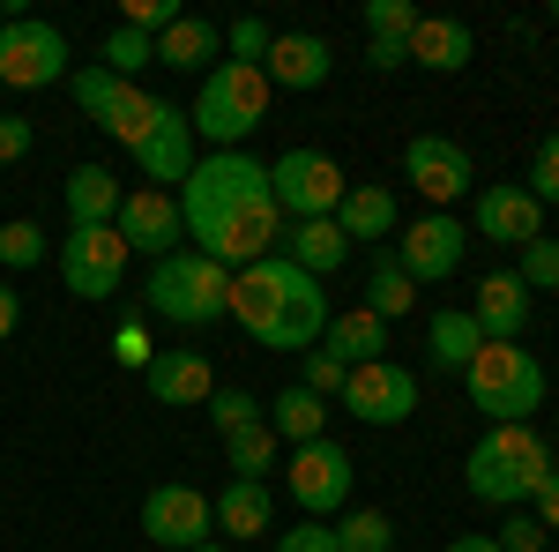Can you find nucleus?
Listing matches in <instances>:
<instances>
[{
	"label": "nucleus",
	"mask_w": 559,
	"mask_h": 552,
	"mask_svg": "<svg viewBox=\"0 0 559 552\" xmlns=\"http://www.w3.org/2000/svg\"><path fill=\"white\" fill-rule=\"evenodd\" d=\"M329 314L336 306L321 292V277H306L299 261H284V255L239 269L231 277V306H224V321H239L269 351H313L321 329H329Z\"/></svg>",
	"instance_id": "1"
},
{
	"label": "nucleus",
	"mask_w": 559,
	"mask_h": 552,
	"mask_svg": "<svg viewBox=\"0 0 559 552\" xmlns=\"http://www.w3.org/2000/svg\"><path fill=\"white\" fill-rule=\"evenodd\" d=\"M545 478H552V448L530 425H492L471 448V463H463V485L485 508H530Z\"/></svg>",
	"instance_id": "2"
},
{
	"label": "nucleus",
	"mask_w": 559,
	"mask_h": 552,
	"mask_svg": "<svg viewBox=\"0 0 559 552\" xmlns=\"http://www.w3.org/2000/svg\"><path fill=\"white\" fill-rule=\"evenodd\" d=\"M142 298H150V314L165 329H210V321H224V306H231V269H216L210 255L179 247V255L150 261Z\"/></svg>",
	"instance_id": "3"
},
{
	"label": "nucleus",
	"mask_w": 559,
	"mask_h": 552,
	"mask_svg": "<svg viewBox=\"0 0 559 552\" xmlns=\"http://www.w3.org/2000/svg\"><path fill=\"white\" fill-rule=\"evenodd\" d=\"M194 134L216 142V150H247V134L269 120V75L261 68H239V60H216L202 90H194Z\"/></svg>",
	"instance_id": "4"
},
{
	"label": "nucleus",
	"mask_w": 559,
	"mask_h": 552,
	"mask_svg": "<svg viewBox=\"0 0 559 552\" xmlns=\"http://www.w3.org/2000/svg\"><path fill=\"white\" fill-rule=\"evenodd\" d=\"M463 388H471V403L492 425H522V419H537L552 381H545V366L522 343H477V359L463 366Z\"/></svg>",
	"instance_id": "5"
},
{
	"label": "nucleus",
	"mask_w": 559,
	"mask_h": 552,
	"mask_svg": "<svg viewBox=\"0 0 559 552\" xmlns=\"http://www.w3.org/2000/svg\"><path fill=\"white\" fill-rule=\"evenodd\" d=\"M344 165L329 157V150H284L276 165H269V195H276V210L284 224H313V216H336L344 202Z\"/></svg>",
	"instance_id": "6"
},
{
	"label": "nucleus",
	"mask_w": 559,
	"mask_h": 552,
	"mask_svg": "<svg viewBox=\"0 0 559 552\" xmlns=\"http://www.w3.org/2000/svg\"><path fill=\"white\" fill-rule=\"evenodd\" d=\"M60 75H68L60 23H38V15L0 23V90H52Z\"/></svg>",
	"instance_id": "7"
},
{
	"label": "nucleus",
	"mask_w": 559,
	"mask_h": 552,
	"mask_svg": "<svg viewBox=\"0 0 559 552\" xmlns=\"http://www.w3.org/2000/svg\"><path fill=\"white\" fill-rule=\"evenodd\" d=\"M75 105H83L120 150H134V142L150 134V120H157L165 97H150L142 83H120V75H105V68H75Z\"/></svg>",
	"instance_id": "8"
},
{
	"label": "nucleus",
	"mask_w": 559,
	"mask_h": 552,
	"mask_svg": "<svg viewBox=\"0 0 559 552\" xmlns=\"http://www.w3.org/2000/svg\"><path fill=\"white\" fill-rule=\"evenodd\" d=\"M120 277H128V239H120V224H75V232L60 239V284L75 298H112Z\"/></svg>",
	"instance_id": "9"
},
{
	"label": "nucleus",
	"mask_w": 559,
	"mask_h": 552,
	"mask_svg": "<svg viewBox=\"0 0 559 552\" xmlns=\"http://www.w3.org/2000/svg\"><path fill=\"white\" fill-rule=\"evenodd\" d=\"M284 493L299 501V515H336L350 501V448L344 441H306L284 456Z\"/></svg>",
	"instance_id": "10"
},
{
	"label": "nucleus",
	"mask_w": 559,
	"mask_h": 552,
	"mask_svg": "<svg viewBox=\"0 0 559 552\" xmlns=\"http://www.w3.org/2000/svg\"><path fill=\"white\" fill-rule=\"evenodd\" d=\"M142 538L150 545H165V552H194V545H210L216 538V522H210V493H194V485H150V501H142Z\"/></svg>",
	"instance_id": "11"
},
{
	"label": "nucleus",
	"mask_w": 559,
	"mask_h": 552,
	"mask_svg": "<svg viewBox=\"0 0 559 552\" xmlns=\"http://www.w3.org/2000/svg\"><path fill=\"white\" fill-rule=\"evenodd\" d=\"M403 179L426 195L432 210H448V202H463L477 187L471 172V150L463 142H448V134H411V150H403Z\"/></svg>",
	"instance_id": "12"
},
{
	"label": "nucleus",
	"mask_w": 559,
	"mask_h": 552,
	"mask_svg": "<svg viewBox=\"0 0 559 552\" xmlns=\"http://www.w3.org/2000/svg\"><path fill=\"white\" fill-rule=\"evenodd\" d=\"M463 224L448 210H432V216H418V224H403L395 232V269L411 277V284H440V277H455L463 269Z\"/></svg>",
	"instance_id": "13"
},
{
	"label": "nucleus",
	"mask_w": 559,
	"mask_h": 552,
	"mask_svg": "<svg viewBox=\"0 0 559 552\" xmlns=\"http://www.w3.org/2000/svg\"><path fill=\"white\" fill-rule=\"evenodd\" d=\"M344 411L366 425H403L418 411V374L395 366V359H373V366H350L344 381Z\"/></svg>",
	"instance_id": "14"
},
{
	"label": "nucleus",
	"mask_w": 559,
	"mask_h": 552,
	"mask_svg": "<svg viewBox=\"0 0 559 552\" xmlns=\"http://www.w3.org/2000/svg\"><path fill=\"white\" fill-rule=\"evenodd\" d=\"M120 239H128V255H150L165 261L179 255V239H187V216H179L173 195H157V187H134V195H120Z\"/></svg>",
	"instance_id": "15"
},
{
	"label": "nucleus",
	"mask_w": 559,
	"mask_h": 552,
	"mask_svg": "<svg viewBox=\"0 0 559 552\" xmlns=\"http://www.w3.org/2000/svg\"><path fill=\"white\" fill-rule=\"evenodd\" d=\"M128 157H134V172H142V179H157V195H165L173 179L187 187V172H194V120H187L179 105H157L150 134L134 142Z\"/></svg>",
	"instance_id": "16"
},
{
	"label": "nucleus",
	"mask_w": 559,
	"mask_h": 552,
	"mask_svg": "<svg viewBox=\"0 0 559 552\" xmlns=\"http://www.w3.org/2000/svg\"><path fill=\"white\" fill-rule=\"evenodd\" d=\"M477 239H500V247H530V239H545V210H537V195H530L522 179L485 187V195H477Z\"/></svg>",
	"instance_id": "17"
},
{
	"label": "nucleus",
	"mask_w": 559,
	"mask_h": 552,
	"mask_svg": "<svg viewBox=\"0 0 559 552\" xmlns=\"http://www.w3.org/2000/svg\"><path fill=\"white\" fill-rule=\"evenodd\" d=\"M329 68H336V52H329V38H313V31H276L269 60H261L269 90H321Z\"/></svg>",
	"instance_id": "18"
},
{
	"label": "nucleus",
	"mask_w": 559,
	"mask_h": 552,
	"mask_svg": "<svg viewBox=\"0 0 559 552\" xmlns=\"http://www.w3.org/2000/svg\"><path fill=\"white\" fill-rule=\"evenodd\" d=\"M142 388H150L165 411H187V403H210L216 396V366L202 351H157V359L142 366Z\"/></svg>",
	"instance_id": "19"
},
{
	"label": "nucleus",
	"mask_w": 559,
	"mask_h": 552,
	"mask_svg": "<svg viewBox=\"0 0 559 552\" xmlns=\"http://www.w3.org/2000/svg\"><path fill=\"white\" fill-rule=\"evenodd\" d=\"M471 321H477V337H485V343H522V329H530V292H522L515 269H492V277H477Z\"/></svg>",
	"instance_id": "20"
},
{
	"label": "nucleus",
	"mask_w": 559,
	"mask_h": 552,
	"mask_svg": "<svg viewBox=\"0 0 559 552\" xmlns=\"http://www.w3.org/2000/svg\"><path fill=\"white\" fill-rule=\"evenodd\" d=\"M210 522L216 538H269V522H276L269 478H224V493L210 501Z\"/></svg>",
	"instance_id": "21"
},
{
	"label": "nucleus",
	"mask_w": 559,
	"mask_h": 552,
	"mask_svg": "<svg viewBox=\"0 0 559 552\" xmlns=\"http://www.w3.org/2000/svg\"><path fill=\"white\" fill-rule=\"evenodd\" d=\"M321 351H329L336 366H373V359H388V321L373 306H344V314H329Z\"/></svg>",
	"instance_id": "22"
},
{
	"label": "nucleus",
	"mask_w": 559,
	"mask_h": 552,
	"mask_svg": "<svg viewBox=\"0 0 559 552\" xmlns=\"http://www.w3.org/2000/svg\"><path fill=\"white\" fill-rule=\"evenodd\" d=\"M403 45H411V60L432 68V75H455V68H471V60H477L471 23H455V15H418V31H411Z\"/></svg>",
	"instance_id": "23"
},
{
	"label": "nucleus",
	"mask_w": 559,
	"mask_h": 552,
	"mask_svg": "<svg viewBox=\"0 0 559 552\" xmlns=\"http://www.w3.org/2000/svg\"><path fill=\"white\" fill-rule=\"evenodd\" d=\"M276 255H284V261H299L306 277H336V269L350 261V239L336 232V216H313V224H284Z\"/></svg>",
	"instance_id": "24"
},
{
	"label": "nucleus",
	"mask_w": 559,
	"mask_h": 552,
	"mask_svg": "<svg viewBox=\"0 0 559 552\" xmlns=\"http://www.w3.org/2000/svg\"><path fill=\"white\" fill-rule=\"evenodd\" d=\"M477 321H471V306H440L432 314V329H426V359H432V374H455L463 381V366L477 359Z\"/></svg>",
	"instance_id": "25"
},
{
	"label": "nucleus",
	"mask_w": 559,
	"mask_h": 552,
	"mask_svg": "<svg viewBox=\"0 0 559 552\" xmlns=\"http://www.w3.org/2000/svg\"><path fill=\"white\" fill-rule=\"evenodd\" d=\"M336 232H344V239H388V232H403V210H395L388 187H344Z\"/></svg>",
	"instance_id": "26"
},
{
	"label": "nucleus",
	"mask_w": 559,
	"mask_h": 552,
	"mask_svg": "<svg viewBox=\"0 0 559 552\" xmlns=\"http://www.w3.org/2000/svg\"><path fill=\"white\" fill-rule=\"evenodd\" d=\"M216 23H202V15H179L173 31H157V60L165 68H179V75H210L216 68Z\"/></svg>",
	"instance_id": "27"
},
{
	"label": "nucleus",
	"mask_w": 559,
	"mask_h": 552,
	"mask_svg": "<svg viewBox=\"0 0 559 552\" xmlns=\"http://www.w3.org/2000/svg\"><path fill=\"white\" fill-rule=\"evenodd\" d=\"M269 425H276V441H292V448H306V441H329V403H321V396H306V388L292 381L276 403H269Z\"/></svg>",
	"instance_id": "28"
},
{
	"label": "nucleus",
	"mask_w": 559,
	"mask_h": 552,
	"mask_svg": "<svg viewBox=\"0 0 559 552\" xmlns=\"http://www.w3.org/2000/svg\"><path fill=\"white\" fill-rule=\"evenodd\" d=\"M68 216L75 224H112L120 216V179L105 165H75L68 172Z\"/></svg>",
	"instance_id": "29"
},
{
	"label": "nucleus",
	"mask_w": 559,
	"mask_h": 552,
	"mask_svg": "<svg viewBox=\"0 0 559 552\" xmlns=\"http://www.w3.org/2000/svg\"><path fill=\"white\" fill-rule=\"evenodd\" d=\"M276 456H284V441H276V425H269V419L224 441V463H231V478H269V470H276Z\"/></svg>",
	"instance_id": "30"
},
{
	"label": "nucleus",
	"mask_w": 559,
	"mask_h": 552,
	"mask_svg": "<svg viewBox=\"0 0 559 552\" xmlns=\"http://www.w3.org/2000/svg\"><path fill=\"white\" fill-rule=\"evenodd\" d=\"M366 306H373L381 321H395V314H411V306H418V284L395 269V255L373 261V277H366Z\"/></svg>",
	"instance_id": "31"
},
{
	"label": "nucleus",
	"mask_w": 559,
	"mask_h": 552,
	"mask_svg": "<svg viewBox=\"0 0 559 552\" xmlns=\"http://www.w3.org/2000/svg\"><path fill=\"white\" fill-rule=\"evenodd\" d=\"M150 60H157V38H142V31H128V23L97 45V68H105V75H120V83H134Z\"/></svg>",
	"instance_id": "32"
},
{
	"label": "nucleus",
	"mask_w": 559,
	"mask_h": 552,
	"mask_svg": "<svg viewBox=\"0 0 559 552\" xmlns=\"http://www.w3.org/2000/svg\"><path fill=\"white\" fill-rule=\"evenodd\" d=\"M336 552H395V522H388L381 508H344Z\"/></svg>",
	"instance_id": "33"
},
{
	"label": "nucleus",
	"mask_w": 559,
	"mask_h": 552,
	"mask_svg": "<svg viewBox=\"0 0 559 552\" xmlns=\"http://www.w3.org/2000/svg\"><path fill=\"white\" fill-rule=\"evenodd\" d=\"M45 261V232L31 216H8L0 224V269H38Z\"/></svg>",
	"instance_id": "34"
},
{
	"label": "nucleus",
	"mask_w": 559,
	"mask_h": 552,
	"mask_svg": "<svg viewBox=\"0 0 559 552\" xmlns=\"http://www.w3.org/2000/svg\"><path fill=\"white\" fill-rule=\"evenodd\" d=\"M261 419H269V411H261L247 388H216V396H210V425L224 433V441H231V433H247V425H261Z\"/></svg>",
	"instance_id": "35"
},
{
	"label": "nucleus",
	"mask_w": 559,
	"mask_h": 552,
	"mask_svg": "<svg viewBox=\"0 0 559 552\" xmlns=\"http://www.w3.org/2000/svg\"><path fill=\"white\" fill-rule=\"evenodd\" d=\"M515 277H522V292H559V239H530Z\"/></svg>",
	"instance_id": "36"
},
{
	"label": "nucleus",
	"mask_w": 559,
	"mask_h": 552,
	"mask_svg": "<svg viewBox=\"0 0 559 552\" xmlns=\"http://www.w3.org/2000/svg\"><path fill=\"white\" fill-rule=\"evenodd\" d=\"M224 45H231V60H239V68H261V60H269V45H276V31H269L261 15H239V23L224 31Z\"/></svg>",
	"instance_id": "37"
},
{
	"label": "nucleus",
	"mask_w": 559,
	"mask_h": 552,
	"mask_svg": "<svg viewBox=\"0 0 559 552\" xmlns=\"http://www.w3.org/2000/svg\"><path fill=\"white\" fill-rule=\"evenodd\" d=\"M530 195H537V210H552L559 202V128L537 142V157H530Z\"/></svg>",
	"instance_id": "38"
},
{
	"label": "nucleus",
	"mask_w": 559,
	"mask_h": 552,
	"mask_svg": "<svg viewBox=\"0 0 559 552\" xmlns=\"http://www.w3.org/2000/svg\"><path fill=\"white\" fill-rule=\"evenodd\" d=\"M344 381H350V366H336L329 351H306V366H299L306 396H321V403H329V396H344Z\"/></svg>",
	"instance_id": "39"
},
{
	"label": "nucleus",
	"mask_w": 559,
	"mask_h": 552,
	"mask_svg": "<svg viewBox=\"0 0 559 552\" xmlns=\"http://www.w3.org/2000/svg\"><path fill=\"white\" fill-rule=\"evenodd\" d=\"M366 31L373 38H411L418 31V8L411 0H366Z\"/></svg>",
	"instance_id": "40"
},
{
	"label": "nucleus",
	"mask_w": 559,
	"mask_h": 552,
	"mask_svg": "<svg viewBox=\"0 0 559 552\" xmlns=\"http://www.w3.org/2000/svg\"><path fill=\"white\" fill-rule=\"evenodd\" d=\"M545 538H552V530H545L537 515H522V508H508V522L492 530V545H500V552H545Z\"/></svg>",
	"instance_id": "41"
},
{
	"label": "nucleus",
	"mask_w": 559,
	"mask_h": 552,
	"mask_svg": "<svg viewBox=\"0 0 559 552\" xmlns=\"http://www.w3.org/2000/svg\"><path fill=\"white\" fill-rule=\"evenodd\" d=\"M276 552H336V530H329V522H313V515H299V522L276 538Z\"/></svg>",
	"instance_id": "42"
},
{
	"label": "nucleus",
	"mask_w": 559,
	"mask_h": 552,
	"mask_svg": "<svg viewBox=\"0 0 559 552\" xmlns=\"http://www.w3.org/2000/svg\"><path fill=\"white\" fill-rule=\"evenodd\" d=\"M112 359H120V366H150V359H157L150 329H142V321H120V337H112Z\"/></svg>",
	"instance_id": "43"
},
{
	"label": "nucleus",
	"mask_w": 559,
	"mask_h": 552,
	"mask_svg": "<svg viewBox=\"0 0 559 552\" xmlns=\"http://www.w3.org/2000/svg\"><path fill=\"white\" fill-rule=\"evenodd\" d=\"M31 142H38V128H31V120H15V113H0V165H15V157H31Z\"/></svg>",
	"instance_id": "44"
},
{
	"label": "nucleus",
	"mask_w": 559,
	"mask_h": 552,
	"mask_svg": "<svg viewBox=\"0 0 559 552\" xmlns=\"http://www.w3.org/2000/svg\"><path fill=\"white\" fill-rule=\"evenodd\" d=\"M537 522H545V530L559 538V463H552V478L537 485Z\"/></svg>",
	"instance_id": "45"
},
{
	"label": "nucleus",
	"mask_w": 559,
	"mask_h": 552,
	"mask_svg": "<svg viewBox=\"0 0 559 552\" xmlns=\"http://www.w3.org/2000/svg\"><path fill=\"white\" fill-rule=\"evenodd\" d=\"M366 60L388 75V68H403V60H411V45H403V38H373V45H366Z\"/></svg>",
	"instance_id": "46"
},
{
	"label": "nucleus",
	"mask_w": 559,
	"mask_h": 552,
	"mask_svg": "<svg viewBox=\"0 0 559 552\" xmlns=\"http://www.w3.org/2000/svg\"><path fill=\"white\" fill-rule=\"evenodd\" d=\"M15 321H23V298H15V292H8V284H0V343L15 337Z\"/></svg>",
	"instance_id": "47"
},
{
	"label": "nucleus",
	"mask_w": 559,
	"mask_h": 552,
	"mask_svg": "<svg viewBox=\"0 0 559 552\" xmlns=\"http://www.w3.org/2000/svg\"><path fill=\"white\" fill-rule=\"evenodd\" d=\"M448 552H500L492 538H448Z\"/></svg>",
	"instance_id": "48"
},
{
	"label": "nucleus",
	"mask_w": 559,
	"mask_h": 552,
	"mask_svg": "<svg viewBox=\"0 0 559 552\" xmlns=\"http://www.w3.org/2000/svg\"><path fill=\"white\" fill-rule=\"evenodd\" d=\"M194 552H231V545H224V538H210V545H194Z\"/></svg>",
	"instance_id": "49"
},
{
	"label": "nucleus",
	"mask_w": 559,
	"mask_h": 552,
	"mask_svg": "<svg viewBox=\"0 0 559 552\" xmlns=\"http://www.w3.org/2000/svg\"><path fill=\"white\" fill-rule=\"evenodd\" d=\"M552 23H559V0H552Z\"/></svg>",
	"instance_id": "50"
}]
</instances>
